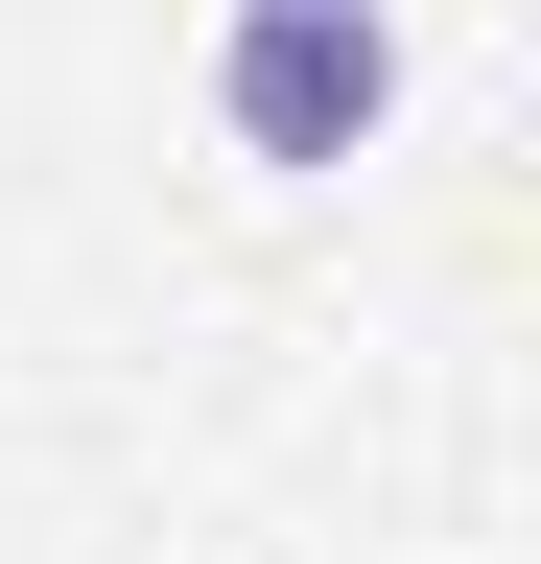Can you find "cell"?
<instances>
[{
    "label": "cell",
    "mask_w": 541,
    "mask_h": 564,
    "mask_svg": "<svg viewBox=\"0 0 541 564\" xmlns=\"http://www.w3.org/2000/svg\"><path fill=\"white\" fill-rule=\"evenodd\" d=\"M377 118H400V0H236L213 24V141L236 165L329 188V165H377Z\"/></svg>",
    "instance_id": "obj_1"
}]
</instances>
